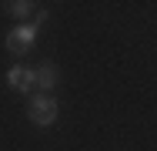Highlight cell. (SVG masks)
Here are the masks:
<instances>
[{
	"label": "cell",
	"instance_id": "obj_3",
	"mask_svg": "<svg viewBox=\"0 0 157 151\" xmlns=\"http://www.w3.org/2000/svg\"><path fill=\"white\" fill-rule=\"evenodd\" d=\"M7 84L13 91H24V94H27V91L37 84V71H33V67H24V64H13V67L7 71Z\"/></svg>",
	"mask_w": 157,
	"mask_h": 151
},
{
	"label": "cell",
	"instance_id": "obj_1",
	"mask_svg": "<svg viewBox=\"0 0 157 151\" xmlns=\"http://www.w3.org/2000/svg\"><path fill=\"white\" fill-rule=\"evenodd\" d=\"M44 20H47V10H40L33 24H17V27L7 34V51H10L13 57H24L33 44H37V30H40V24H44Z\"/></svg>",
	"mask_w": 157,
	"mask_h": 151
},
{
	"label": "cell",
	"instance_id": "obj_4",
	"mask_svg": "<svg viewBox=\"0 0 157 151\" xmlns=\"http://www.w3.org/2000/svg\"><path fill=\"white\" fill-rule=\"evenodd\" d=\"M54 84H57V67L54 64H40L37 67V88H44V94H50Z\"/></svg>",
	"mask_w": 157,
	"mask_h": 151
},
{
	"label": "cell",
	"instance_id": "obj_2",
	"mask_svg": "<svg viewBox=\"0 0 157 151\" xmlns=\"http://www.w3.org/2000/svg\"><path fill=\"white\" fill-rule=\"evenodd\" d=\"M30 121L37 128H50L54 121H57V101H54V94H37L30 101Z\"/></svg>",
	"mask_w": 157,
	"mask_h": 151
},
{
	"label": "cell",
	"instance_id": "obj_5",
	"mask_svg": "<svg viewBox=\"0 0 157 151\" xmlns=\"http://www.w3.org/2000/svg\"><path fill=\"white\" fill-rule=\"evenodd\" d=\"M33 7H37V3H30V0H13V3H7V14H13L17 20H27L33 14Z\"/></svg>",
	"mask_w": 157,
	"mask_h": 151
}]
</instances>
